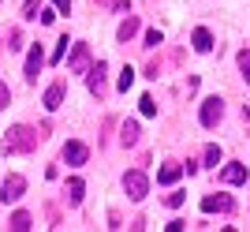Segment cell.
Listing matches in <instances>:
<instances>
[{
	"label": "cell",
	"instance_id": "cell-1",
	"mask_svg": "<svg viewBox=\"0 0 250 232\" xmlns=\"http://www.w3.org/2000/svg\"><path fill=\"white\" fill-rule=\"evenodd\" d=\"M38 142H42V135L34 127H11L4 135V154H30V150H38Z\"/></svg>",
	"mask_w": 250,
	"mask_h": 232
},
{
	"label": "cell",
	"instance_id": "cell-2",
	"mask_svg": "<svg viewBox=\"0 0 250 232\" xmlns=\"http://www.w3.org/2000/svg\"><path fill=\"white\" fill-rule=\"evenodd\" d=\"M124 191H127V199H131V202H142V199H146V191H149L146 172H142V169H131L124 176Z\"/></svg>",
	"mask_w": 250,
	"mask_h": 232
},
{
	"label": "cell",
	"instance_id": "cell-3",
	"mask_svg": "<svg viewBox=\"0 0 250 232\" xmlns=\"http://www.w3.org/2000/svg\"><path fill=\"white\" fill-rule=\"evenodd\" d=\"M22 191H26V180H22V176H4V184H0V199H4V206H8V202H19Z\"/></svg>",
	"mask_w": 250,
	"mask_h": 232
},
{
	"label": "cell",
	"instance_id": "cell-4",
	"mask_svg": "<svg viewBox=\"0 0 250 232\" xmlns=\"http://www.w3.org/2000/svg\"><path fill=\"white\" fill-rule=\"evenodd\" d=\"M220 116H224V105H220V97H206L202 101V127H217Z\"/></svg>",
	"mask_w": 250,
	"mask_h": 232
},
{
	"label": "cell",
	"instance_id": "cell-5",
	"mask_svg": "<svg viewBox=\"0 0 250 232\" xmlns=\"http://www.w3.org/2000/svg\"><path fill=\"white\" fill-rule=\"evenodd\" d=\"M86 158H90V146H86V142H67V146H63V161H67V165H86Z\"/></svg>",
	"mask_w": 250,
	"mask_h": 232
},
{
	"label": "cell",
	"instance_id": "cell-6",
	"mask_svg": "<svg viewBox=\"0 0 250 232\" xmlns=\"http://www.w3.org/2000/svg\"><path fill=\"white\" fill-rule=\"evenodd\" d=\"M86 68H90V49H86V45H75V53H71V60H67V71H75V75H83Z\"/></svg>",
	"mask_w": 250,
	"mask_h": 232
},
{
	"label": "cell",
	"instance_id": "cell-7",
	"mask_svg": "<svg viewBox=\"0 0 250 232\" xmlns=\"http://www.w3.org/2000/svg\"><path fill=\"white\" fill-rule=\"evenodd\" d=\"M42 64H45V53H42V45H34L30 56H26V83H34V79H38Z\"/></svg>",
	"mask_w": 250,
	"mask_h": 232
},
{
	"label": "cell",
	"instance_id": "cell-8",
	"mask_svg": "<svg viewBox=\"0 0 250 232\" xmlns=\"http://www.w3.org/2000/svg\"><path fill=\"white\" fill-rule=\"evenodd\" d=\"M90 94H97V97L104 94V60H97L90 68Z\"/></svg>",
	"mask_w": 250,
	"mask_h": 232
},
{
	"label": "cell",
	"instance_id": "cell-9",
	"mask_svg": "<svg viewBox=\"0 0 250 232\" xmlns=\"http://www.w3.org/2000/svg\"><path fill=\"white\" fill-rule=\"evenodd\" d=\"M202 210L206 213H213V210L224 213V210H231V199L228 195H206V199H202Z\"/></svg>",
	"mask_w": 250,
	"mask_h": 232
},
{
	"label": "cell",
	"instance_id": "cell-10",
	"mask_svg": "<svg viewBox=\"0 0 250 232\" xmlns=\"http://www.w3.org/2000/svg\"><path fill=\"white\" fill-rule=\"evenodd\" d=\"M224 184H247V165H228V169L220 172Z\"/></svg>",
	"mask_w": 250,
	"mask_h": 232
},
{
	"label": "cell",
	"instance_id": "cell-11",
	"mask_svg": "<svg viewBox=\"0 0 250 232\" xmlns=\"http://www.w3.org/2000/svg\"><path fill=\"white\" fill-rule=\"evenodd\" d=\"M135 34H138V19H135V15H127V19L120 23V30H116V38H120V42H131Z\"/></svg>",
	"mask_w": 250,
	"mask_h": 232
},
{
	"label": "cell",
	"instance_id": "cell-12",
	"mask_svg": "<svg viewBox=\"0 0 250 232\" xmlns=\"http://www.w3.org/2000/svg\"><path fill=\"white\" fill-rule=\"evenodd\" d=\"M60 101H63V86L56 83V86H49V90H45V109H49V113H56V109H60Z\"/></svg>",
	"mask_w": 250,
	"mask_h": 232
},
{
	"label": "cell",
	"instance_id": "cell-13",
	"mask_svg": "<svg viewBox=\"0 0 250 232\" xmlns=\"http://www.w3.org/2000/svg\"><path fill=\"white\" fill-rule=\"evenodd\" d=\"M190 42H194V49H198V53H209V49H213V34H209L206 26H198V30H194V38H190Z\"/></svg>",
	"mask_w": 250,
	"mask_h": 232
},
{
	"label": "cell",
	"instance_id": "cell-14",
	"mask_svg": "<svg viewBox=\"0 0 250 232\" xmlns=\"http://www.w3.org/2000/svg\"><path fill=\"white\" fill-rule=\"evenodd\" d=\"M120 139H124V146H135V142H138V124H135V120H124Z\"/></svg>",
	"mask_w": 250,
	"mask_h": 232
},
{
	"label": "cell",
	"instance_id": "cell-15",
	"mask_svg": "<svg viewBox=\"0 0 250 232\" xmlns=\"http://www.w3.org/2000/svg\"><path fill=\"white\" fill-rule=\"evenodd\" d=\"M183 176V165H165V169L157 172V184H176Z\"/></svg>",
	"mask_w": 250,
	"mask_h": 232
},
{
	"label": "cell",
	"instance_id": "cell-16",
	"mask_svg": "<svg viewBox=\"0 0 250 232\" xmlns=\"http://www.w3.org/2000/svg\"><path fill=\"white\" fill-rule=\"evenodd\" d=\"M8 229H15V232H26V229H34V217L30 213H11V221H8Z\"/></svg>",
	"mask_w": 250,
	"mask_h": 232
},
{
	"label": "cell",
	"instance_id": "cell-17",
	"mask_svg": "<svg viewBox=\"0 0 250 232\" xmlns=\"http://www.w3.org/2000/svg\"><path fill=\"white\" fill-rule=\"evenodd\" d=\"M83 180L75 176V180H67V202H71V206H79V202H83Z\"/></svg>",
	"mask_w": 250,
	"mask_h": 232
},
{
	"label": "cell",
	"instance_id": "cell-18",
	"mask_svg": "<svg viewBox=\"0 0 250 232\" xmlns=\"http://www.w3.org/2000/svg\"><path fill=\"white\" fill-rule=\"evenodd\" d=\"M38 11H42V4H38V0H26V4H22V19H38Z\"/></svg>",
	"mask_w": 250,
	"mask_h": 232
},
{
	"label": "cell",
	"instance_id": "cell-19",
	"mask_svg": "<svg viewBox=\"0 0 250 232\" xmlns=\"http://www.w3.org/2000/svg\"><path fill=\"white\" fill-rule=\"evenodd\" d=\"M131 83H135V71H131V68H124V71H120V90H131Z\"/></svg>",
	"mask_w": 250,
	"mask_h": 232
},
{
	"label": "cell",
	"instance_id": "cell-20",
	"mask_svg": "<svg viewBox=\"0 0 250 232\" xmlns=\"http://www.w3.org/2000/svg\"><path fill=\"white\" fill-rule=\"evenodd\" d=\"M220 158H224L220 146H206V165H220Z\"/></svg>",
	"mask_w": 250,
	"mask_h": 232
},
{
	"label": "cell",
	"instance_id": "cell-21",
	"mask_svg": "<svg viewBox=\"0 0 250 232\" xmlns=\"http://www.w3.org/2000/svg\"><path fill=\"white\" fill-rule=\"evenodd\" d=\"M67 45H71V42H67V34H63L60 42H56V49H52V60H60V56L67 53Z\"/></svg>",
	"mask_w": 250,
	"mask_h": 232
},
{
	"label": "cell",
	"instance_id": "cell-22",
	"mask_svg": "<svg viewBox=\"0 0 250 232\" xmlns=\"http://www.w3.org/2000/svg\"><path fill=\"white\" fill-rule=\"evenodd\" d=\"M239 71L247 75V83H250V53H247V49L239 53Z\"/></svg>",
	"mask_w": 250,
	"mask_h": 232
},
{
	"label": "cell",
	"instance_id": "cell-23",
	"mask_svg": "<svg viewBox=\"0 0 250 232\" xmlns=\"http://www.w3.org/2000/svg\"><path fill=\"white\" fill-rule=\"evenodd\" d=\"M138 105H142V116H157V105H153V97H142Z\"/></svg>",
	"mask_w": 250,
	"mask_h": 232
},
{
	"label": "cell",
	"instance_id": "cell-24",
	"mask_svg": "<svg viewBox=\"0 0 250 232\" xmlns=\"http://www.w3.org/2000/svg\"><path fill=\"white\" fill-rule=\"evenodd\" d=\"M161 45V30H146V49H157Z\"/></svg>",
	"mask_w": 250,
	"mask_h": 232
},
{
	"label": "cell",
	"instance_id": "cell-25",
	"mask_svg": "<svg viewBox=\"0 0 250 232\" xmlns=\"http://www.w3.org/2000/svg\"><path fill=\"white\" fill-rule=\"evenodd\" d=\"M11 101V90H8V83H0V109Z\"/></svg>",
	"mask_w": 250,
	"mask_h": 232
},
{
	"label": "cell",
	"instance_id": "cell-26",
	"mask_svg": "<svg viewBox=\"0 0 250 232\" xmlns=\"http://www.w3.org/2000/svg\"><path fill=\"white\" fill-rule=\"evenodd\" d=\"M165 202H168V206H183V191H172Z\"/></svg>",
	"mask_w": 250,
	"mask_h": 232
},
{
	"label": "cell",
	"instance_id": "cell-27",
	"mask_svg": "<svg viewBox=\"0 0 250 232\" xmlns=\"http://www.w3.org/2000/svg\"><path fill=\"white\" fill-rule=\"evenodd\" d=\"M165 229H168V232H183V229H187V221H168Z\"/></svg>",
	"mask_w": 250,
	"mask_h": 232
},
{
	"label": "cell",
	"instance_id": "cell-28",
	"mask_svg": "<svg viewBox=\"0 0 250 232\" xmlns=\"http://www.w3.org/2000/svg\"><path fill=\"white\" fill-rule=\"evenodd\" d=\"M52 4H56V11H63V15L71 11V0H52Z\"/></svg>",
	"mask_w": 250,
	"mask_h": 232
}]
</instances>
